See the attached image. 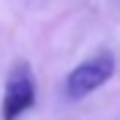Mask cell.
Instances as JSON below:
<instances>
[{
    "mask_svg": "<svg viewBox=\"0 0 120 120\" xmlns=\"http://www.w3.org/2000/svg\"><path fill=\"white\" fill-rule=\"evenodd\" d=\"M116 68L114 56L110 52H100L78 64L66 76V96L70 100H82L112 78Z\"/></svg>",
    "mask_w": 120,
    "mask_h": 120,
    "instance_id": "cell-1",
    "label": "cell"
},
{
    "mask_svg": "<svg viewBox=\"0 0 120 120\" xmlns=\"http://www.w3.org/2000/svg\"><path fill=\"white\" fill-rule=\"evenodd\" d=\"M36 102V86L32 70L26 62H20L12 68L4 86L2 98V120H16Z\"/></svg>",
    "mask_w": 120,
    "mask_h": 120,
    "instance_id": "cell-2",
    "label": "cell"
}]
</instances>
